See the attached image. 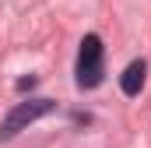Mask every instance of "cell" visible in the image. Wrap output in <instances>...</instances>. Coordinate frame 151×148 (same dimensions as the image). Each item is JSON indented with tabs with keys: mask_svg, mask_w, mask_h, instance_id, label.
<instances>
[{
	"mask_svg": "<svg viewBox=\"0 0 151 148\" xmlns=\"http://www.w3.org/2000/svg\"><path fill=\"white\" fill-rule=\"evenodd\" d=\"M102 57H106V49H102V39L95 32L81 39V53H77V85L81 88H99L102 85V74H106Z\"/></svg>",
	"mask_w": 151,
	"mask_h": 148,
	"instance_id": "cell-1",
	"label": "cell"
},
{
	"mask_svg": "<svg viewBox=\"0 0 151 148\" xmlns=\"http://www.w3.org/2000/svg\"><path fill=\"white\" fill-rule=\"evenodd\" d=\"M53 110H56L53 99H28V102H18L14 110L4 116V123H0V141H11L14 134L28 131L39 116H46V113H53Z\"/></svg>",
	"mask_w": 151,
	"mask_h": 148,
	"instance_id": "cell-2",
	"label": "cell"
},
{
	"mask_svg": "<svg viewBox=\"0 0 151 148\" xmlns=\"http://www.w3.org/2000/svg\"><path fill=\"white\" fill-rule=\"evenodd\" d=\"M144 78H148V64L144 60H134L123 78H119V88H123V95H141V88H144Z\"/></svg>",
	"mask_w": 151,
	"mask_h": 148,
	"instance_id": "cell-3",
	"label": "cell"
},
{
	"mask_svg": "<svg viewBox=\"0 0 151 148\" xmlns=\"http://www.w3.org/2000/svg\"><path fill=\"white\" fill-rule=\"evenodd\" d=\"M32 85H35V78H21V81H18V88H21V92H28Z\"/></svg>",
	"mask_w": 151,
	"mask_h": 148,
	"instance_id": "cell-4",
	"label": "cell"
}]
</instances>
